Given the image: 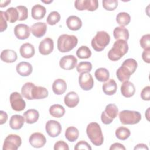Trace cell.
I'll return each mask as SVG.
<instances>
[{"mask_svg": "<svg viewBox=\"0 0 150 150\" xmlns=\"http://www.w3.org/2000/svg\"><path fill=\"white\" fill-rule=\"evenodd\" d=\"M25 123V118L21 115L15 114L12 115L9 120V126L14 130L20 129Z\"/></svg>", "mask_w": 150, "mask_h": 150, "instance_id": "cb8c5ba5", "label": "cell"}, {"mask_svg": "<svg viewBox=\"0 0 150 150\" xmlns=\"http://www.w3.org/2000/svg\"><path fill=\"white\" fill-rule=\"evenodd\" d=\"M121 92L122 95L127 98L133 96L135 93V87L132 83L125 81L121 86Z\"/></svg>", "mask_w": 150, "mask_h": 150, "instance_id": "d6986e66", "label": "cell"}, {"mask_svg": "<svg viewBox=\"0 0 150 150\" xmlns=\"http://www.w3.org/2000/svg\"><path fill=\"white\" fill-rule=\"evenodd\" d=\"M134 149H148V146H146V145L144 144H137L135 148Z\"/></svg>", "mask_w": 150, "mask_h": 150, "instance_id": "f907efd6", "label": "cell"}, {"mask_svg": "<svg viewBox=\"0 0 150 150\" xmlns=\"http://www.w3.org/2000/svg\"><path fill=\"white\" fill-rule=\"evenodd\" d=\"M79 83L83 90L88 91L93 87L94 80L90 73H83L79 76Z\"/></svg>", "mask_w": 150, "mask_h": 150, "instance_id": "4fadbf2b", "label": "cell"}, {"mask_svg": "<svg viewBox=\"0 0 150 150\" xmlns=\"http://www.w3.org/2000/svg\"><path fill=\"white\" fill-rule=\"evenodd\" d=\"M86 133L94 145L100 146L103 144V135L101 127L98 123L92 122L88 124L86 128Z\"/></svg>", "mask_w": 150, "mask_h": 150, "instance_id": "3957f363", "label": "cell"}, {"mask_svg": "<svg viewBox=\"0 0 150 150\" xmlns=\"http://www.w3.org/2000/svg\"><path fill=\"white\" fill-rule=\"evenodd\" d=\"M21 94L25 98L31 100L45 98L49 93L45 87L36 86L31 82H27L22 87Z\"/></svg>", "mask_w": 150, "mask_h": 150, "instance_id": "6da1fadb", "label": "cell"}, {"mask_svg": "<svg viewBox=\"0 0 150 150\" xmlns=\"http://www.w3.org/2000/svg\"><path fill=\"white\" fill-rule=\"evenodd\" d=\"M29 142L33 147L39 148L43 147L45 145L46 139L43 134L40 132H35L30 136Z\"/></svg>", "mask_w": 150, "mask_h": 150, "instance_id": "9a60e30c", "label": "cell"}, {"mask_svg": "<svg viewBox=\"0 0 150 150\" xmlns=\"http://www.w3.org/2000/svg\"><path fill=\"white\" fill-rule=\"evenodd\" d=\"M141 97L143 100H150V87L149 86L144 87L141 92Z\"/></svg>", "mask_w": 150, "mask_h": 150, "instance_id": "ee69618b", "label": "cell"}, {"mask_svg": "<svg viewBox=\"0 0 150 150\" xmlns=\"http://www.w3.org/2000/svg\"><path fill=\"white\" fill-rule=\"evenodd\" d=\"M131 135L130 130L125 127H120L115 130V136L120 140H125Z\"/></svg>", "mask_w": 150, "mask_h": 150, "instance_id": "d590c367", "label": "cell"}, {"mask_svg": "<svg viewBox=\"0 0 150 150\" xmlns=\"http://www.w3.org/2000/svg\"><path fill=\"white\" fill-rule=\"evenodd\" d=\"M76 55L81 59H88L91 56V52L87 46H81L76 51Z\"/></svg>", "mask_w": 150, "mask_h": 150, "instance_id": "8d00e7d4", "label": "cell"}, {"mask_svg": "<svg viewBox=\"0 0 150 150\" xmlns=\"http://www.w3.org/2000/svg\"><path fill=\"white\" fill-rule=\"evenodd\" d=\"M54 150H69V148L66 142L63 141H58L54 144Z\"/></svg>", "mask_w": 150, "mask_h": 150, "instance_id": "bcb514c9", "label": "cell"}, {"mask_svg": "<svg viewBox=\"0 0 150 150\" xmlns=\"http://www.w3.org/2000/svg\"><path fill=\"white\" fill-rule=\"evenodd\" d=\"M11 3V1H1L0 2V7L3 8L9 4Z\"/></svg>", "mask_w": 150, "mask_h": 150, "instance_id": "816d5d0a", "label": "cell"}, {"mask_svg": "<svg viewBox=\"0 0 150 150\" xmlns=\"http://www.w3.org/2000/svg\"><path fill=\"white\" fill-rule=\"evenodd\" d=\"M64 102L66 105L68 107H75L79 103V97L78 94L74 91L69 92L64 96Z\"/></svg>", "mask_w": 150, "mask_h": 150, "instance_id": "44dd1931", "label": "cell"}, {"mask_svg": "<svg viewBox=\"0 0 150 150\" xmlns=\"http://www.w3.org/2000/svg\"><path fill=\"white\" fill-rule=\"evenodd\" d=\"M94 75L96 79L100 82L107 81L110 77L108 70L104 67L97 69L94 73Z\"/></svg>", "mask_w": 150, "mask_h": 150, "instance_id": "836d02e7", "label": "cell"}, {"mask_svg": "<svg viewBox=\"0 0 150 150\" xmlns=\"http://www.w3.org/2000/svg\"><path fill=\"white\" fill-rule=\"evenodd\" d=\"M74 6L79 11H94L98 7V2L97 0H77L74 2Z\"/></svg>", "mask_w": 150, "mask_h": 150, "instance_id": "8fae6325", "label": "cell"}, {"mask_svg": "<svg viewBox=\"0 0 150 150\" xmlns=\"http://www.w3.org/2000/svg\"><path fill=\"white\" fill-rule=\"evenodd\" d=\"M19 13V21H25L28 17V8L22 5H19L16 7Z\"/></svg>", "mask_w": 150, "mask_h": 150, "instance_id": "60d3db41", "label": "cell"}, {"mask_svg": "<svg viewBox=\"0 0 150 150\" xmlns=\"http://www.w3.org/2000/svg\"><path fill=\"white\" fill-rule=\"evenodd\" d=\"M102 4L103 8L110 11L115 10L118 6V1L117 0H103Z\"/></svg>", "mask_w": 150, "mask_h": 150, "instance_id": "ab89813d", "label": "cell"}, {"mask_svg": "<svg viewBox=\"0 0 150 150\" xmlns=\"http://www.w3.org/2000/svg\"><path fill=\"white\" fill-rule=\"evenodd\" d=\"M16 71L21 76L26 77L29 76L32 72L31 64L27 62H21L16 65Z\"/></svg>", "mask_w": 150, "mask_h": 150, "instance_id": "ffe728a7", "label": "cell"}, {"mask_svg": "<svg viewBox=\"0 0 150 150\" xmlns=\"http://www.w3.org/2000/svg\"><path fill=\"white\" fill-rule=\"evenodd\" d=\"M150 35L146 34L142 36L140 39V45L144 50H150Z\"/></svg>", "mask_w": 150, "mask_h": 150, "instance_id": "b9f144b4", "label": "cell"}, {"mask_svg": "<svg viewBox=\"0 0 150 150\" xmlns=\"http://www.w3.org/2000/svg\"><path fill=\"white\" fill-rule=\"evenodd\" d=\"M79 132L77 128L73 126L68 127L65 131V137L70 142H74L77 139Z\"/></svg>", "mask_w": 150, "mask_h": 150, "instance_id": "1f68e13d", "label": "cell"}, {"mask_svg": "<svg viewBox=\"0 0 150 150\" xmlns=\"http://www.w3.org/2000/svg\"><path fill=\"white\" fill-rule=\"evenodd\" d=\"M67 84L66 81L62 79L55 80L52 84V90L54 94L57 95L63 94L66 90Z\"/></svg>", "mask_w": 150, "mask_h": 150, "instance_id": "484cf974", "label": "cell"}, {"mask_svg": "<svg viewBox=\"0 0 150 150\" xmlns=\"http://www.w3.org/2000/svg\"><path fill=\"white\" fill-rule=\"evenodd\" d=\"M54 48V42L52 39L46 38L42 40L39 46V51L42 55H48L51 53Z\"/></svg>", "mask_w": 150, "mask_h": 150, "instance_id": "2e32d148", "label": "cell"}, {"mask_svg": "<svg viewBox=\"0 0 150 150\" xmlns=\"http://www.w3.org/2000/svg\"><path fill=\"white\" fill-rule=\"evenodd\" d=\"M21 56L25 59H29L33 57L35 53L34 46L29 43H26L21 45L19 49Z\"/></svg>", "mask_w": 150, "mask_h": 150, "instance_id": "603a6c76", "label": "cell"}, {"mask_svg": "<svg viewBox=\"0 0 150 150\" xmlns=\"http://www.w3.org/2000/svg\"><path fill=\"white\" fill-rule=\"evenodd\" d=\"M30 28L25 24H18L14 28V34L20 40L27 39L30 36Z\"/></svg>", "mask_w": 150, "mask_h": 150, "instance_id": "e0dca14e", "label": "cell"}, {"mask_svg": "<svg viewBox=\"0 0 150 150\" xmlns=\"http://www.w3.org/2000/svg\"><path fill=\"white\" fill-rule=\"evenodd\" d=\"M25 121L28 124H33L36 122L39 117V112L35 109H29L23 114Z\"/></svg>", "mask_w": 150, "mask_h": 150, "instance_id": "f546056e", "label": "cell"}, {"mask_svg": "<svg viewBox=\"0 0 150 150\" xmlns=\"http://www.w3.org/2000/svg\"><path fill=\"white\" fill-rule=\"evenodd\" d=\"M8 120V115L6 112L4 111H0V124L2 125L6 122Z\"/></svg>", "mask_w": 150, "mask_h": 150, "instance_id": "681fc988", "label": "cell"}, {"mask_svg": "<svg viewBox=\"0 0 150 150\" xmlns=\"http://www.w3.org/2000/svg\"><path fill=\"white\" fill-rule=\"evenodd\" d=\"M137 66L138 63L134 59L129 58L125 60L116 71V76L119 81L121 82L128 81L131 75L135 71Z\"/></svg>", "mask_w": 150, "mask_h": 150, "instance_id": "7a4b0ae2", "label": "cell"}, {"mask_svg": "<svg viewBox=\"0 0 150 150\" xmlns=\"http://www.w3.org/2000/svg\"><path fill=\"white\" fill-rule=\"evenodd\" d=\"M49 113L53 117L60 118L64 115L65 109L60 104H53L49 108Z\"/></svg>", "mask_w": 150, "mask_h": 150, "instance_id": "4dcf8cb0", "label": "cell"}, {"mask_svg": "<svg viewBox=\"0 0 150 150\" xmlns=\"http://www.w3.org/2000/svg\"><path fill=\"white\" fill-rule=\"evenodd\" d=\"M118 113V109L117 105L114 104H109L106 105L105 110L101 113V121L104 124H110L117 117Z\"/></svg>", "mask_w": 150, "mask_h": 150, "instance_id": "ba28073f", "label": "cell"}, {"mask_svg": "<svg viewBox=\"0 0 150 150\" xmlns=\"http://www.w3.org/2000/svg\"><path fill=\"white\" fill-rule=\"evenodd\" d=\"M142 58L143 60L147 63H150V50H144L142 53Z\"/></svg>", "mask_w": 150, "mask_h": 150, "instance_id": "7dc6e473", "label": "cell"}, {"mask_svg": "<svg viewBox=\"0 0 150 150\" xmlns=\"http://www.w3.org/2000/svg\"><path fill=\"white\" fill-rule=\"evenodd\" d=\"M66 25L69 29L76 31L81 28L82 21L78 16L71 15L69 16L66 19Z\"/></svg>", "mask_w": 150, "mask_h": 150, "instance_id": "7402d4cb", "label": "cell"}, {"mask_svg": "<svg viewBox=\"0 0 150 150\" xmlns=\"http://www.w3.org/2000/svg\"><path fill=\"white\" fill-rule=\"evenodd\" d=\"M30 29L32 35L39 38L45 35L47 30V25L45 22H37L32 25Z\"/></svg>", "mask_w": 150, "mask_h": 150, "instance_id": "ac0fdd59", "label": "cell"}, {"mask_svg": "<svg viewBox=\"0 0 150 150\" xmlns=\"http://www.w3.org/2000/svg\"><path fill=\"white\" fill-rule=\"evenodd\" d=\"M113 35L116 40H123L126 42L129 39V36L128 30L123 26L116 27L114 29Z\"/></svg>", "mask_w": 150, "mask_h": 150, "instance_id": "f1b7e54d", "label": "cell"}, {"mask_svg": "<svg viewBox=\"0 0 150 150\" xmlns=\"http://www.w3.org/2000/svg\"><path fill=\"white\" fill-rule=\"evenodd\" d=\"M5 16L7 21L11 23H14L18 20V11L16 8L11 7L5 12Z\"/></svg>", "mask_w": 150, "mask_h": 150, "instance_id": "d6a6232c", "label": "cell"}, {"mask_svg": "<svg viewBox=\"0 0 150 150\" xmlns=\"http://www.w3.org/2000/svg\"><path fill=\"white\" fill-rule=\"evenodd\" d=\"M21 138L16 134H9L4 142L3 150H16L21 145Z\"/></svg>", "mask_w": 150, "mask_h": 150, "instance_id": "9c48e42d", "label": "cell"}, {"mask_svg": "<svg viewBox=\"0 0 150 150\" xmlns=\"http://www.w3.org/2000/svg\"><path fill=\"white\" fill-rule=\"evenodd\" d=\"M74 149L75 150H80V149H86V150H91V147L90 145L84 141H80L78 142L76 145L74 146Z\"/></svg>", "mask_w": 150, "mask_h": 150, "instance_id": "7bdbcfd3", "label": "cell"}, {"mask_svg": "<svg viewBox=\"0 0 150 150\" xmlns=\"http://www.w3.org/2000/svg\"><path fill=\"white\" fill-rule=\"evenodd\" d=\"M42 2H44V3H46V4H49V3H50V2H52L53 1H42Z\"/></svg>", "mask_w": 150, "mask_h": 150, "instance_id": "f5cc1de1", "label": "cell"}, {"mask_svg": "<svg viewBox=\"0 0 150 150\" xmlns=\"http://www.w3.org/2000/svg\"><path fill=\"white\" fill-rule=\"evenodd\" d=\"M0 57L2 61L8 63L15 62L18 57L16 52L11 49L3 50L1 52Z\"/></svg>", "mask_w": 150, "mask_h": 150, "instance_id": "d4e9b609", "label": "cell"}, {"mask_svg": "<svg viewBox=\"0 0 150 150\" xmlns=\"http://www.w3.org/2000/svg\"><path fill=\"white\" fill-rule=\"evenodd\" d=\"M45 129L49 136L54 138L59 136L61 133L62 126L57 121L51 120L46 122Z\"/></svg>", "mask_w": 150, "mask_h": 150, "instance_id": "7c38bea8", "label": "cell"}, {"mask_svg": "<svg viewBox=\"0 0 150 150\" xmlns=\"http://www.w3.org/2000/svg\"><path fill=\"white\" fill-rule=\"evenodd\" d=\"M9 101L12 110L16 111H23L26 107V103L18 92H13L9 97Z\"/></svg>", "mask_w": 150, "mask_h": 150, "instance_id": "30bf717a", "label": "cell"}, {"mask_svg": "<svg viewBox=\"0 0 150 150\" xmlns=\"http://www.w3.org/2000/svg\"><path fill=\"white\" fill-rule=\"evenodd\" d=\"M110 150H115V149H122L125 150V147L121 144L118 142H115L112 144L110 148Z\"/></svg>", "mask_w": 150, "mask_h": 150, "instance_id": "c3c4849f", "label": "cell"}, {"mask_svg": "<svg viewBox=\"0 0 150 150\" xmlns=\"http://www.w3.org/2000/svg\"><path fill=\"white\" fill-rule=\"evenodd\" d=\"M46 12L45 6L40 5H35L31 9V16L35 20H40L44 18Z\"/></svg>", "mask_w": 150, "mask_h": 150, "instance_id": "4316f807", "label": "cell"}, {"mask_svg": "<svg viewBox=\"0 0 150 150\" xmlns=\"http://www.w3.org/2000/svg\"><path fill=\"white\" fill-rule=\"evenodd\" d=\"M78 39L74 35L63 34L57 39V49L62 53L69 52L76 46Z\"/></svg>", "mask_w": 150, "mask_h": 150, "instance_id": "5b68a950", "label": "cell"}, {"mask_svg": "<svg viewBox=\"0 0 150 150\" xmlns=\"http://www.w3.org/2000/svg\"><path fill=\"white\" fill-rule=\"evenodd\" d=\"M120 122L124 125H134L141 120V115L138 111L125 110L119 113Z\"/></svg>", "mask_w": 150, "mask_h": 150, "instance_id": "52a82bcc", "label": "cell"}, {"mask_svg": "<svg viewBox=\"0 0 150 150\" xmlns=\"http://www.w3.org/2000/svg\"><path fill=\"white\" fill-rule=\"evenodd\" d=\"M102 89L104 94L111 96L116 93L117 84L114 79H110L103 84Z\"/></svg>", "mask_w": 150, "mask_h": 150, "instance_id": "83f0119b", "label": "cell"}, {"mask_svg": "<svg viewBox=\"0 0 150 150\" xmlns=\"http://www.w3.org/2000/svg\"><path fill=\"white\" fill-rule=\"evenodd\" d=\"M60 20V15L57 11H52L50 12L47 17L46 22L50 25H54Z\"/></svg>", "mask_w": 150, "mask_h": 150, "instance_id": "f35d334b", "label": "cell"}, {"mask_svg": "<svg viewBox=\"0 0 150 150\" xmlns=\"http://www.w3.org/2000/svg\"><path fill=\"white\" fill-rule=\"evenodd\" d=\"M110 36L105 31L97 32L96 36L92 39L91 45L93 49L97 52L103 50L109 44Z\"/></svg>", "mask_w": 150, "mask_h": 150, "instance_id": "8992f818", "label": "cell"}, {"mask_svg": "<svg viewBox=\"0 0 150 150\" xmlns=\"http://www.w3.org/2000/svg\"><path fill=\"white\" fill-rule=\"evenodd\" d=\"M92 69V64L89 62H81L76 66V70L79 73H89Z\"/></svg>", "mask_w": 150, "mask_h": 150, "instance_id": "74e56055", "label": "cell"}, {"mask_svg": "<svg viewBox=\"0 0 150 150\" xmlns=\"http://www.w3.org/2000/svg\"><path fill=\"white\" fill-rule=\"evenodd\" d=\"M116 21L121 26L124 27L129 23L131 21V16L127 12H120L116 16Z\"/></svg>", "mask_w": 150, "mask_h": 150, "instance_id": "e575fe53", "label": "cell"}, {"mask_svg": "<svg viewBox=\"0 0 150 150\" xmlns=\"http://www.w3.org/2000/svg\"><path fill=\"white\" fill-rule=\"evenodd\" d=\"M0 14H1V22H0V31L4 32V30H5L7 28L8 25L6 23V19L5 18V12L1 11L0 12Z\"/></svg>", "mask_w": 150, "mask_h": 150, "instance_id": "f6af8a7d", "label": "cell"}, {"mask_svg": "<svg viewBox=\"0 0 150 150\" xmlns=\"http://www.w3.org/2000/svg\"><path fill=\"white\" fill-rule=\"evenodd\" d=\"M128 50L127 42L123 40H117L112 47L108 52V57L112 61H117L125 55Z\"/></svg>", "mask_w": 150, "mask_h": 150, "instance_id": "277c9868", "label": "cell"}, {"mask_svg": "<svg viewBox=\"0 0 150 150\" xmlns=\"http://www.w3.org/2000/svg\"><path fill=\"white\" fill-rule=\"evenodd\" d=\"M77 63V59L73 55H67L62 57L59 62L60 67L67 70L73 69Z\"/></svg>", "mask_w": 150, "mask_h": 150, "instance_id": "5bb4252c", "label": "cell"}]
</instances>
